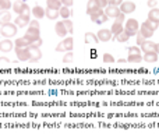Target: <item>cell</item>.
Wrapping results in <instances>:
<instances>
[{"label":"cell","mask_w":159,"mask_h":134,"mask_svg":"<svg viewBox=\"0 0 159 134\" xmlns=\"http://www.w3.org/2000/svg\"><path fill=\"white\" fill-rule=\"evenodd\" d=\"M17 31H18V27H17L14 22H8V24H6V25H2V28H0V35L4 36L6 39H10L17 35Z\"/></svg>","instance_id":"1"},{"label":"cell","mask_w":159,"mask_h":134,"mask_svg":"<svg viewBox=\"0 0 159 134\" xmlns=\"http://www.w3.org/2000/svg\"><path fill=\"white\" fill-rule=\"evenodd\" d=\"M73 48H74V39H73V36H69L56 46V52H73Z\"/></svg>","instance_id":"2"},{"label":"cell","mask_w":159,"mask_h":134,"mask_svg":"<svg viewBox=\"0 0 159 134\" xmlns=\"http://www.w3.org/2000/svg\"><path fill=\"white\" fill-rule=\"evenodd\" d=\"M124 31H126L127 34H129L130 36L133 35H137L138 31H140V24H138L137 20L134 18H129L126 21V27H124Z\"/></svg>","instance_id":"3"},{"label":"cell","mask_w":159,"mask_h":134,"mask_svg":"<svg viewBox=\"0 0 159 134\" xmlns=\"http://www.w3.org/2000/svg\"><path fill=\"white\" fill-rule=\"evenodd\" d=\"M14 52H16V56L20 62H30L31 55L28 48H14Z\"/></svg>","instance_id":"4"},{"label":"cell","mask_w":159,"mask_h":134,"mask_svg":"<svg viewBox=\"0 0 159 134\" xmlns=\"http://www.w3.org/2000/svg\"><path fill=\"white\" fill-rule=\"evenodd\" d=\"M91 20H92L95 24H103V22H106L107 20V17H106V14H105V11L102 10V8H99V10H96L95 13H92L91 14Z\"/></svg>","instance_id":"5"},{"label":"cell","mask_w":159,"mask_h":134,"mask_svg":"<svg viewBox=\"0 0 159 134\" xmlns=\"http://www.w3.org/2000/svg\"><path fill=\"white\" fill-rule=\"evenodd\" d=\"M24 36L31 42V44H34L35 41L41 39V31H39V28H28Z\"/></svg>","instance_id":"6"},{"label":"cell","mask_w":159,"mask_h":134,"mask_svg":"<svg viewBox=\"0 0 159 134\" xmlns=\"http://www.w3.org/2000/svg\"><path fill=\"white\" fill-rule=\"evenodd\" d=\"M105 14H106V17L107 18H117L121 14V11H120V8L117 7V6H112V4H109L106 8H105Z\"/></svg>","instance_id":"7"},{"label":"cell","mask_w":159,"mask_h":134,"mask_svg":"<svg viewBox=\"0 0 159 134\" xmlns=\"http://www.w3.org/2000/svg\"><path fill=\"white\" fill-rule=\"evenodd\" d=\"M28 50H30V55H31V59H30L31 63H36V62L41 60L42 52H41V49H39V48L30 46V48H28Z\"/></svg>","instance_id":"8"},{"label":"cell","mask_w":159,"mask_h":134,"mask_svg":"<svg viewBox=\"0 0 159 134\" xmlns=\"http://www.w3.org/2000/svg\"><path fill=\"white\" fill-rule=\"evenodd\" d=\"M96 36H98L99 42H109L110 39H112L113 34L110 30H106V28H103V30H99L98 34H96Z\"/></svg>","instance_id":"9"},{"label":"cell","mask_w":159,"mask_h":134,"mask_svg":"<svg viewBox=\"0 0 159 134\" xmlns=\"http://www.w3.org/2000/svg\"><path fill=\"white\" fill-rule=\"evenodd\" d=\"M119 8H120V11L123 14H131L135 11V3L134 2H123Z\"/></svg>","instance_id":"10"},{"label":"cell","mask_w":159,"mask_h":134,"mask_svg":"<svg viewBox=\"0 0 159 134\" xmlns=\"http://www.w3.org/2000/svg\"><path fill=\"white\" fill-rule=\"evenodd\" d=\"M13 48H14V44L10 39H3V41H0V52L8 53L13 50Z\"/></svg>","instance_id":"11"},{"label":"cell","mask_w":159,"mask_h":134,"mask_svg":"<svg viewBox=\"0 0 159 134\" xmlns=\"http://www.w3.org/2000/svg\"><path fill=\"white\" fill-rule=\"evenodd\" d=\"M55 32L57 34V36H61V38H64V36L67 35V30H66V27H64V24H63V21H57L56 22V25H55Z\"/></svg>","instance_id":"12"},{"label":"cell","mask_w":159,"mask_h":134,"mask_svg":"<svg viewBox=\"0 0 159 134\" xmlns=\"http://www.w3.org/2000/svg\"><path fill=\"white\" fill-rule=\"evenodd\" d=\"M31 13L34 14L35 20H41V18H43V17H45V8H43V7H41L39 4H35Z\"/></svg>","instance_id":"13"},{"label":"cell","mask_w":159,"mask_h":134,"mask_svg":"<svg viewBox=\"0 0 159 134\" xmlns=\"http://www.w3.org/2000/svg\"><path fill=\"white\" fill-rule=\"evenodd\" d=\"M30 21H31V18H28V17L18 16L16 20H14V24H16L18 28H24V27H27V25H30Z\"/></svg>","instance_id":"14"},{"label":"cell","mask_w":159,"mask_h":134,"mask_svg":"<svg viewBox=\"0 0 159 134\" xmlns=\"http://www.w3.org/2000/svg\"><path fill=\"white\" fill-rule=\"evenodd\" d=\"M30 46H31V42L25 36L17 38L16 42H14V48H30Z\"/></svg>","instance_id":"15"},{"label":"cell","mask_w":159,"mask_h":134,"mask_svg":"<svg viewBox=\"0 0 159 134\" xmlns=\"http://www.w3.org/2000/svg\"><path fill=\"white\" fill-rule=\"evenodd\" d=\"M96 10H99L98 2H96V0H88V3H87V14L88 16H91L92 13H95Z\"/></svg>","instance_id":"16"},{"label":"cell","mask_w":159,"mask_h":134,"mask_svg":"<svg viewBox=\"0 0 159 134\" xmlns=\"http://www.w3.org/2000/svg\"><path fill=\"white\" fill-rule=\"evenodd\" d=\"M155 49H157V44H155V42H151V41H147L145 44L141 46V50H143L144 53L155 52Z\"/></svg>","instance_id":"17"},{"label":"cell","mask_w":159,"mask_h":134,"mask_svg":"<svg viewBox=\"0 0 159 134\" xmlns=\"http://www.w3.org/2000/svg\"><path fill=\"white\" fill-rule=\"evenodd\" d=\"M138 32H140L141 35H143L144 38L147 39V41H148L149 38H152V35H154V31H152V30H149V28L147 27L145 24H143V25H141V27H140V31H138Z\"/></svg>","instance_id":"18"},{"label":"cell","mask_w":159,"mask_h":134,"mask_svg":"<svg viewBox=\"0 0 159 134\" xmlns=\"http://www.w3.org/2000/svg\"><path fill=\"white\" fill-rule=\"evenodd\" d=\"M46 6L49 10H60L61 8V0H46Z\"/></svg>","instance_id":"19"},{"label":"cell","mask_w":159,"mask_h":134,"mask_svg":"<svg viewBox=\"0 0 159 134\" xmlns=\"http://www.w3.org/2000/svg\"><path fill=\"white\" fill-rule=\"evenodd\" d=\"M143 60L147 63H155L158 62V53L157 52H151V53H144Z\"/></svg>","instance_id":"20"},{"label":"cell","mask_w":159,"mask_h":134,"mask_svg":"<svg viewBox=\"0 0 159 134\" xmlns=\"http://www.w3.org/2000/svg\"><path fill=\"white\" fill-rule=\"evenodd\" d=\"M84 41H85V44H93V45L99 44L98 36H96L95 34H92V32H87V34H85Z\"/></svg>","instance_id":"21"},{"label":"cell","mask_w":159,"mask_h":134,"mask_svg":"<svg viewBox=\"0 0 159 134\" xmlns=\"http://www.w3.org/2000/svg\"><path fill=\"white\" fill-rule=\"evenodd\" d=\"M10 20H11L10 11H0V27H2V25L8 24Z\"/></svg>","instance_id":"22"},{"label":"cell","mask_w":159,"mask_h":134,"mask_svg":"<svg viewBox=\"0 0 159 134\" xmlns=\"http://www.w3.org/2000/svg\"><path fill=\"white\" fill-rule=\"evenodd\" d=\"M110 31H112V34H113V36H117L120 32H123L124 31V27H123V24H120V22H113V25H112V28H110Z\"/></svg>","instance_id":"23"},{"label":"cell","mask_w":159,"mask_h":134,"mask_svg":"<svg viewBox=\"0 0 159 134\" xmlns=\"http://www.w3.org/2000/svg\"><path fill=\"white\" fill-rule=\"evenodd\" d=\"M148 20H151V21H155L159 24V8H151V11L148 13Z\"/></svg>","instance_id":"24"},{"label":"cell","mask_w":159,"mask_h":134,"mask_svg":"<svg viewBox=\"0 0 159 134\" xmlns=\"http://www.w3.org/2000/svg\"><path fill=\"white\" fill-rule=\"evenodd\" d=\"M24 4H25V3L22 2V0H17V2H14V3H13V11H14V13H17V14L20 16V14L22 13Z\"/></svg>","instance_id":"25"},{"label":"cell","mask_w":159,"mask_h":134,"mask_svg":"<svg viewBox=\"0 0 159 134\" xmlns=\"http://www.w3.org/2000/svg\"><path fill=\"white\" fill-rule=\"evenodd\" d=\"M59 14H60V17H63L64 20H69L70 17H71V10H70L69 7H64V6H61V8L59 10Z\"/></svg>","instance_id":"26"},{"label":"cell","mask_w":159,"mask_h":134,"mask_svg":"<svg viewBox=\"0 0 159 134\" xmlns=\"http://www.w3.org/2000/svg\"><path fill=\"white\" fill-rule=\"evenodd\" d=\"M113 39H117L119 42H121V44H124V42H129L130 35L126 32V31H123V32H120L117 36H113Z\"/></svg>","instance_id":"27"},{"label":"cell","mask_w":159,"mask_h":134,"mask_svg":"<svg viewBox=\"0 0 159 134\" xmlns=\"http://www.w3.org/2000/svg\"><path fill=\"white\" fill-rule=\"evenodd\" d=\"M45 16H46L49 20H57V17L60 16V14H59L57 10H49V8H46V11H45Z\"/></svg>","instance_id":"28"},{"label":"cell","mask_w":159,"mask_h":134,"mask_svg":"<svg viewBox=\"0 0 159 134\" xmlns=\"http://www.w3.org/2000/svg\"><path fill=\"white\" fill-rule=\"evenodd\" d=\"M127 52H129V56H143L141 55V48L138 46H130Z\"/></svg>","instance_id":"29"},{"label":"cell","mask_w":159,"mask_h":134,"mask_svg":"<svg viewBox=\"0 0 159 134\" xmlns=\"http://www.w3.org/2000/svg\"><path fill=\"white\" fill-rule=\"evenodd\" d=\"M11 7H13V4L10 0H0V10L2 11H8Z\"/></svg>","instance_id":"30"},{"label":"cell","mask_w":159,"mask_h":134,"mask_svg":"<svg viewBox=\"0 0 159 134\" xmlns=\"http://www.w3.org/2000/svg\"><path fill=\"white\" fill-rule=\"evenodd\" d=\"M63 24H64V27H66V30H67V32L69 34H73V31H74V27H73V22H71V20H63Z\"/></svg>","instance_id":"31"},{"label":"cell","mask_w":159,"mask_h":134,"mask_svg":"<svg viewBox=\"0 0 159 134\" xmlns=\"http://www.w3.org/2000/svg\"><path fill=\"white\" fill-rule=\"evenodd\" d=\"M102 59H103V63L106 64H110V63H115V58H113L110 53H103V56H102Z\"/></svg>","instance_id":"32"},{"label":"cell","mask_w":159,"mask_h":134,"mask_svg":"<svg viewBox=\"0 0 159 134\" xmlns=\"http://www.w3.org/2000/svg\"><path fill=\"white\" fill-rule=\"evenodd\" d=\"M144 24H145L147 27H148L149 30H152V31L158 30V27H159V24H158V22H155V21H151V20H148V18H147V21L144 22Z\"/></svg>","instance_id":"33"},{"label":"cell","mask_w":159,"mask_h":134,"mask_svg":"<svg viewBox=\"0 0 159 134\" xmlns=\"http://www.w3.org/2000/svg\"><path fill=\"white\" fill-rule=\"evenodd\" d=\"M127 62H130V63H141L143 62V56H129Z\"/></svg>","instance_id":"34"},{"label":"cell","mask_w":159,"mask_h":134,"mask_svg":"<svg viewBox=\"0 0 159 134\" xmlns=\"http://www.w3.org/2000/svg\"><path fill=\"white\" fill-rule=\"evenodd\" d=\"M20 16H22V17H28L30 18V16H31V8H30V6L25 3L24 4V8H22V13L20 14Z\"/></svg>","instance_id":"35"},{"label":"cell","mask_w":159,"mask_h":134,"mask_svg":"<svg viewBox=\"0 0 159 134\" xmlns=\"http://www.w3.org/2000/svg\"><path fill=\"white\" fill-rule=\"evenodd\" d=\"M73 52H66L64 53V58H63V63H71L73 62Z\"/></svg>","instance_id":"36"},{"label":"cell","mask_w":159,"mask_h":134,"mask_svg":"<svg viewBox=\"0 0 159 134\" xmlns=\"http://www.w3.org/2000/svg\"><path fill=\"white\" fill-rule=\"evenodd\" d=\"M135 36H137V45H140V48H141V46H143V45H144V44H145V42H147V39L144 38V36L141 35L140 32H138V34H137V35H135Z\"/></svg>","instance_id":"37"},{"label":"cell","mask_w":159,"mask_h":134,"mask_svg":"<svg viewBox=\"0 0 159 134\" xmlns=\"http://www.w3.org/2000/svg\"><path fill=\"white\" fill-rule=\"evenodd\" d=\"M96 2H98L99 8H102V10H105L109 6V0H96Z\"/></svg>","instance_id":"38"},{"label":"cell","mask_w":159,"mask_h":134,"mask_svg":"<svg viewBox=\"0 0 159 134\" xmlns=\"http://www.w3.org/2000/svg\"><path fill=\"white\" fill-rule=\"evenodd\" d=\"M124 0H109V4L112 6H117V7H120V4L123 3Z\"/></svg>","instance_id":"39"},{"label":"cell","mask_w":159,"mask_h":134,"mask_svg":"<svg viewBox=\"0 0 159 134\" xmlns=\"http://www.w3.org/2000/svg\"><path fill=\"white\" fill-rule=\"evenodd\" d=\"M147 4H148L149 8H155V7H157V4H158V0H148V3H147Z\"/></svg>","instance_id":"40"},{"label":"cell","mask_w":159,"mask_h":134,"mask_svg":"<svg viewBox=\"0 0 159 134\" xmlns=\"http://www.w3.org/2000/svg\"><path fill=\"white\" fill-rule=\"evenodd\" d=\"M61 4L64 6V7H71L73 6V0H61Z\"/></svg>","instance_id":"41"},{"label":"cell","mask_w":159,"mask_h":134,"mask_svg":"<svg viewBox=\"0 0 159 134\" xmlns=\"http://www.w3.org/2000/svg\"><path fill=\"white\" fill-rule=\"evenodd\" d=\"M30 28H39L38 20H32V21H30Z\"/></svg>","instance_id":"42"},{"label":"cell","mask_w":159,"mask_h":134,"mask_svg":"<svg viewBox=\"0 0 159 134\" xmlns=\"http://www.w3.org/2000/svg\"><path fill=\"white\" fill-rule=\"evenodd\" d=\"M42 42H43V41H42V39H38V41H35V42H34V44H31V46L39 48V46H41V45H42Z\"/></svg>","instance_id":"43"},{"label":"cell","mask_w":159,"mask_h":134,"mask_svg":"<svg viewBox=\"0 0 159 134\" xmlns=\"http://www.w3.org/2000/svg\"><path fill=\"white\" fill-rule=\"evenodd\" d=\"M116 22H120V24H123V22H124V14L123 13H121L120 16L116 18Z\"/></svg>","instance_id":"44"},{"label":"cell","mask_w":159,"mask_h":134,"mask_svg":"<svg viewBox=\"0 0 159 134\" xmlns=\"http://www.w3.org/2000/svg\"><path fill=\"white\" fill-rule=\"evenodd\" d=\"M2 62H6V63H8V59H6V58H0V63Z\"/></svg>","instance_id":"45"},{"label":"cell","mask_w":159,"mask_h":134,"mask_svg":"<svg viewBox=\"0 0 159 134\" xmlns=\"http://www.w3.org/2000/svg\"><path fill=\"white\" fill-rule=\"evenodd\" d=\"M155 52H157L158 56H159V44H157V49H155Z\"/></svg>","instance_id":"46"},{"label":"cell","mask_w":159,"mask_h":134,"mask_svg":"<svg viewBox=\"0 0 159 134\" xmlns=\"http://www.w3.org/2000/svg\"><path fill=\"white\" fill-rule=\"evenodd\" d=\"M0 11H2V10H0Z\"/></svg>","instance_id":"47"}]
</instances>
